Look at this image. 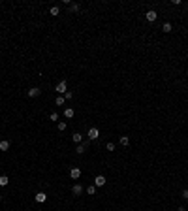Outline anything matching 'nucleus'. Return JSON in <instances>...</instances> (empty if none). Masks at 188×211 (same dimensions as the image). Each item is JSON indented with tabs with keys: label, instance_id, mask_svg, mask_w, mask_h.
Masks as SVG:
<instances>
[{
	"label": "nucleus",
	"instance_id": "1",
	"mask_svg": "<svg viewBox=\"0 0 188 211\" xmlns=\"http://www.w3.org/2000/svg\"><path fill=\"white\" fill-rule=\"evenodd\" d=\"M87 136H89V141H96L100 138V130L92 126V128H89V132H87Z\"/></svg>",
	"mask_w": 188,
	"mask_h": 211
},
{
	"label": "nucleus",
	"instance_id": "2",
	"mask_svg": "<svg viewBox=\"0 0 188 211\" xmlns=\"http://www.w3.org/2000/svg\"><path fill=\"white\" fill-rule=\"evenodd\" d=\"M55 91H57V93L60 94V96H64V93H66V91H68V87H66V79H64V81H60V83H58V85L55 87Z\"/></svg>",
	"mask_w": 188,
	"mask_h": 211
},
{
	"label": "nucleus",
	"instance_id": "3",
	"mask_svg": "<svg viewBox=\"0 0 188 211\" xmlns=\"http://www.w3.org/2000/svg\"><path fill=\"white\" fill-rule=\"evenodd\" d=\"M89 145H90V141H83V143H79V145L75 147V153H77V155H83V153L87 151V147H89Z\"/></svg>",
	"mask_w": 188,
	"mask_h": 211
},
{
	"label": "nucleus",
	"instance_id": "4",
	"mask_svg": "<svg viewBox=\"0 0 188 211\" xmlns=\"http://www.w3.org/2000/svg\"><path fill=\"white\" fill-rule=\"evenodd\" d=\"M145 19H147V21H151V23H154V21L158 19V13H156L154 10H149V11L145 13Z\"/></svg>",
	"mask_w": 188,
	"mask_h": 211
},
{
	"label": "nucleus",
	"instance_id": "5",
	"mask_svg": "<svg viewBox=\"0 0 188 211\" xmlns=\"http://www.w3.org/2000/svg\"><path fill=\"white\" fill-rule=\"evenodd\" d=\"M71 194H74V196H81L83 194V187L79 185V183H75V185L71 187Z\"/></svg>",
	"mask_w": 188,
	"mask_h": 211
},
{
	"label": "nucleus",
	"instance_id": "6",
	"mask_svg": "<svg viewBox=\"0 0 188 211\" xmlns=\"http://www.w3.org/2000/svg\"><path fill=\"white\" fill-rule=\"evenodd\" d=\"M26 94H28L30 98H38L40 94H42V91H40L38 87H32V89H28V93H26Z\"/></svg>",
	"mask_w": 188,
	"mask_h": 211
},
{
	"label": "nucleus",
	"instance_id": "7",
	"mask_svg": "<svg viewBox=\"0 0 188 211\" xmlns=\"http://www.w3.org/2000/svg\"><path fill=\"white\" fill-rule=\"evenodd\" d=\"M70 177L71 179H79L81 177V168H71L70 170Z\"/></svg>",
	"mask_w": 188,
	"mask_h": 211
},
{
	"label": "nucleus",
	"instance_id": "8",
	"mask_svg": "<svg viewBox=\"0 0 188 211\" xmlns=\"http://www.w3.org/2000/svg\"><path fill=\"white\" fill-rule=\"evenodd\" d=\"M36 202H38V204H43V202H45L47 200V194L45 192H36Z\"/></svg>",
	"mask_w": 188,
	"mask_h": 211
},
{
	"label": "nucleus",
	"instance_id": "9",
	"mask_svg": "<svg viewBox=\"0 0 188 211\" xmlns=\"http://www.w3.org/2000/svg\"><path fill=\"white\" fill-rule=\"evenodd\" d=\"M94 185L96 187H103V185H105V177H103V175H96L94 177Z\"/></svg>",
	"mask_w": 188,
	"mask_h": 211
},
{
	"label": "nucleus",
	"instance_id": "10",
	"mask_svg": "<svg viewBox=\"0 0 188 211\" xmlns=\"http://www.w3.org/2000/svg\"><path fill=\"white\" fill-rule=\"evenodd\" d=\"M71 140H74L75 143H77V145H79V143H83V141H85V140H83V134H79V132H75L74 136H71Z\"/></svg>",
	"mask_w": 188,
	"mask_h": 211
},
{
	"label": "nucleus",
	"instance_id": "11",
	"mask_svg": "<svg viewBox=\"0 0 188 211\" xmlns=\"http://www.w3.org/2000/svg\"><path fill=\"white\" fill-rule=\"evenodd\" d=\"M74 115H75L74 107H66V109H64V117H66V119H71Z\"/></svg>",
	"mask_w": 188,
	"mask_h": 211
},
{
	"label": "nucleus",
	"instance_id": "12",
	"mask_svg": "<svg viewBox=\"0 0 188 211\" xmlns=\"http://www.w3.org/2000/svg\"><path fill=\"white\" fill-rule=\"evenodd\" d=\"M119 143H121L122 147H128V145H130V138H128V136H121V138H119Z\"/></svg>",
	"mask_w": 188,
	"mask_h": 211
},
{
	"label": "nucleus",
	"instance_id": "13",
	"mask_svg": "<svg viewBox=\"0 0 188 211\" xmlns=\"http://www.w3.org/2000/svg\"><path fill=\"white\" fill-rule=\"evenodd\" d=\"M96 190H98V187H96V185H89V187H87V194H89V196H94Z\"/></svg>",
	"mask_w": 188,
	"mask_h": 211
},
{
	"label": "nucleus",
	"instance_id": "14",
	"mask_svg": "<svg viewBox=\"0 0 188 211\" xmlns=\"http://www.w3.org/2000/svg\"><path fill=\"white\" fill-rule=\"evenodd\" d=\"M10 147H11V143L8 141V140H2V141H0V151H8Z\"/></svg>",
	"mask_w": 188,
	"mask_h": 211
},
{
	"label": "nucleus",
	"instance_id": "15",
	"mask_svg": "<svg viewBox=\"0 0 188 211\" xmlns=\"http://www.w3.org/2000/svg\"><path fill=\"white\" fill-rule=\"evenodd\" d=\"M171 30H173V26H171V23H164V25H162V32L169 34Z\"/></svg>",
	"mask_w": 188,
	"mask_h": 211
},
{
	"label": "nucleus",
	"instance_id": "16",
	"mask_svg": "<svg viewBox=\"0 0 188 211\" xmlns=\"http://www.w3.org/2000/svg\"><path fill=\"white\" fill-rule=\"evenodd\" d=\"M79 10H81V6H79V4H75V2L70 4V11H71V13H77Z\"/></svg>",
	"mask_w": 188,
	"mask_h": 211
},
{
	"label": "nucleus",
	"instance_id": "17",
	"mask_svg": "<svg viewBox=\"0 0 188 211\" xmlns=\"http://www.w3.org/2000/svg\"><path fill=\"white\" fill-rule=\"evenodd\" d=\"M49 13L53 15V17H57V15H60V8H58V6H53V8L49 10Z\"/></svg>",
	"mask_w": 188,
	"mask_h": 211
},
{
	"label": "nucleus",
	"instance_id": "18",
	"mask_svg": "<svg viewBox=\"0 0 188 211\" xmlns=\"http://www.w3.org/2000/svg\"><path fill=\"white\" fill-rule=\"evenodd\" d=\"M10 183V177L8 175H0V187H6Z\"/></svg>",
	"mask_w": 188,
	"mask_h": 211
},
{
	"label": "nucleus",
	"instance_id": "19",
	"mask_svg": "<svg viewBox=\"0 0 188 211\" xmlns=\"http://www.w3.org/2000/svg\"><path fill=\"white\" fill-rule=\"evenodd\" d=\"M66 128H68V123L66 121H60V123H58V130H60V132H64Z\"/></svg>",
	"mask_w": 188,
	"mask_h": 211
},
{
	"label": "nucleus",
	"instance_id": "20",
	"mask_svg": "<svg viewBox=\"0 0 188 211\" xmlns=\"http://www.w3.org/2000/svg\"><path fill=\"white\" fill-rule=\"evenodd\" d=\"M71 98H74V93L66 91V93H64V100H71Z\"/></svg>",
	"mask_w": 188,
	"mask_h": 211
},
{
	"label": "nucleus",
	"instance_id": "21",
	"mask_svg": "<svg viewBox=\"0 0 188 211\" xmlns=\"http://www.w3.org/2000/svg\"><path fill=\"white\" fill-rule=\"evenodd\" d=\"M105 149H107V151H115V143H113V141H107Z\"/></svg>",
	"mask_w": 188,
	"mask_h": 211
},
{
	"label": "nucleus",
	"instance_id": "22",
	"mask_svg": "<svg viewBox=\"0 0 188 211\" xmlns=\"http://www.w3.org/2000/svg\"><path fill=\"white\" fill-rule=\"evenodd\" d=\"M55 104L57 106H64V96H58L57 100H55Z\"/></svg>",
	"mask_w": 188,
	"mask_h": 211
},
{
	"label": "nucleus",
	"instance_id": "23",
	"mask_svg": "<svg viewBox=\"0 0 188 211\" xmlns=\"http://www.w3.org/2000/svg\"><path fill=\"white\" fill-rule=\"evenodd\" d=\"M49 119H51V121H58V113H51Z\"/></svg>",
	"mask_w": 188,
	"mask_h": 211
},
{
	"label": "nucleus",
	"instance_id": "24",
	"mask_svg": "<svg viewBox=\"0 0 188 211\" xmlns=\"http://www.w3.org/2000/svg\"><path fill=\"white\" fill-rule=\"evenodd\" d=\"M181 196L185 198V200H188V189H185V190H182V192H181Z\"/></svg>",
	"mask_w": 188,
	"mask_h": 211
},
{
	"label": "nucleus",
	"instance_id": "25",
	"mask_svg": "<svg viewBox=\"0 0 188 211\" xmlns=\"http://www.w3.org/2000/svg\"><path fill=\"white\" fill-rule=\"evenodd\" d=\"M177 211H185V208H179V209H177Z\"/></svg>",
	"mask_w": 188,
	"mask_h": 211
},
{
	"label": "nucleus",
	"instance_id": "26",
	"mask_svg": "<svg viewBox=\"0 0 188 211\" xmlns=\"http://www.w3.org/2000/svg\"><path fill=\"white\" fill-rule=\"evenodd\" d=\"M0 202H2V194H0Z\"/></svg>",
	"mask_w": 188,
	"mask_h": 211
}]
</instances>
